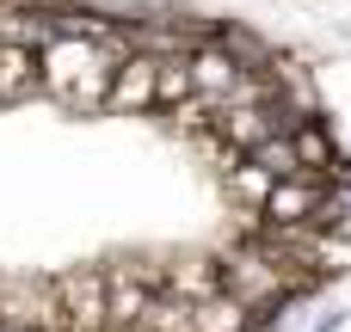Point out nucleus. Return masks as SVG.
Listing matches in <instances>:
<instances>
[{"instance_id": "nucleus-4", "label": "nucleus", "mask_w": 351, "mask_h": 332, "mask_svg": "<svg viewBox=\"0 0 351 332\" xmlns=\"http://www.w3.org/2000/svg\"><path fill=\"white\" fill-rule=\"evenodd\" d=\"M247 327H253V308H241L234 296L216 290V296L197 302V332H247Z\"/></svg>"}, {"instance_id": "nucleus-3", "label": "nucleus", "mask_w": 351, "mask_h": 332, "mask_svg": "<svg viewBox=\"0 0 351 332\" xmlns=\"http://www.w3.org/2000/svg\"><path fill=\"white\" fill-rule=\"evenodd\" d=\"M37 86V49H19V43H0V105L25 99Z\"/></svg>"}, {"instance_id": "nucleus-1", "label": "nucleus", "mask_w": 351, "mask_h": 332, "mask_svg": "<svg viewBox=\"0 0 351 332\" xmlns=\"http://www.w3.org/2000/svg\"><path fill=\"white\" fill-rule=\"evenodd\" d=\"M105 105H111V111H148V105H160V55H154V49H136V55L117 68Z\"/></svg>"}, {"instance_id": "nucleus-2", "label": "nucleus", "mask_w": 351, "mask_h": 332, "mask_svg": "<svg viewBox=\"0 0 351 332\" xmlns=\"http://www.w3.org/2000/svg\"><path fill=\"white\" fill-rule=\"evenodd\" d=\"M271 191H278V173H271V166H259L253 154H247L241 166H228V197H234V203H253V209L265 216Z\"/></svg>"}]
</instances>
